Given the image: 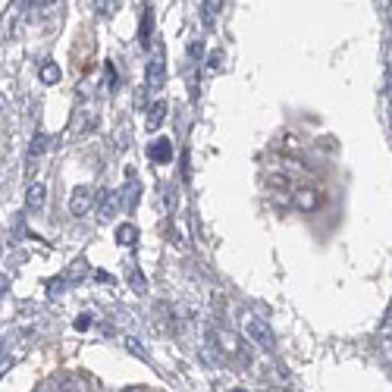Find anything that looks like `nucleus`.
I'll list each match as a JSON object with an SVG mask.
<instances>
[{
    "mask_svg": "<svg viewBox=\"0 0 392 392\" xmlns=\"http://www.w3.org/2000/svg\"><path fill=\"white\" fill-rule=\"evenodd\" d=\"M245 330H248V336H251V342H254V345H261V348H267V352H273V348H277V336H273V330H270V324H267V320L245 317Z\"/></svg>",
    "mask_w": 392,
    "mask_h": 392,
    "instance_id": "obj_1",
    "label": "nucleus"
},
{
    "mask_svg": "<svg viewBox=\"0 0 392 392\" xmlns=\"http://www.w3.org/2000/svg\"><path fill=\"white\" fill-rule=\"evenodd\" d=\"M91 204H95V192L85 189V185H79V189L73 192V198H69V210H73V216H88Z\"/></svg>",
    "mask_w": 392,
    "mask_h": 392,
    "instance_id": "obj_2",
    "label": "nucleus"
},
{
    "mask_svg": "<svg viewBox=\"0 0 392 392\" xmlns=\"http://www.w3.org/2000/svg\"><path fill=\"white\" fill-rule=\"evenodd\" d=\"M163 79H167V66H163V50H157L154 57H151L148 63V88L157 91L163 85Z\"/></svg>",
    "mask_w": 392,
    "mask_h": 392,
    "instance_id": "obj_3",
    "label": "nucleus"
},
{
    "mask_svg": "<svg viewBox=\"0 0 392 392\" xmlns=\"http://www.w3.org/2000/svg\"><path fill=\"white\" fill-rule=\"evenodd\" d=\"M44 201H48V189H44L41 183H32V185H28V189H26V207L38 214V210L44 207Z\"/></svg>",
    "mask_w": 392,
    "mask_h": 392,
    "instance_id": "obj_4",
    "label": "nucleus"
},
{
    "mask_svg": "<svg viewBox=\"0 0 392 392\" xmlns=\"http://www.w3.org/2000/svg\"><path fill=\"white\" fill-rule=\"evenodd\" d=\"M163 120H167V101H154L151 104V110H148V122H144L148 132H157Z\"/></svg>",
    "mask_w": 392,
    "mask_h": 392,
    "instance_id": "obj_5",
    "label": "nucleus"
},
{
    "mask_svg": "<svg viewBox=\"0 0 392 392\" xmlns=\"http://www.w3.org/2000/svg\"><path fill=\"white\" fill-rule=\"evenodd\" d=\"M216 339H220V348H223V352H230V355L239 352V336H236V333L220 330V333H216Z\"/></svg>",
    "mask_w": 392,
    "mask_h": 392,
    "instance_id": "obj_6",
    "label": "nucleus"
},
{
    "mask_svg": "<svg viewBox=\"0 0 392 392\" xmlns=\"http://www.w3.org/2000/svg\"><path fill=\"white\" fill-rule=\"evenodd\" d=\"M151 157H154V160H163V163H167L169 157H173V144H169L167 138L154 142V144H151Z\"/></svg>",
    "mask_w": 392,
    "mask_h": 392,
    "instance_id": "obj_7",
    "label": "nucleus"
},
{
    "mask_svg": "<svg viewBox=\"0 0 392 392\" xmlns=\"http://www.w3.org/2000/svg\"><path fill=\"white\" fill-rule=\"evenodd\" d=\"M41 82H44V85H54V82H60V66H57V63H44V66H41Z\"/></svg>",
    "mask_w": 392,
    "mask_h": 392,
    "instance_id": "obj_8",
    "label": "nucleus"
},
{
    "mask_svg": "<svg viewBox=\"0 0 392 392\" xmlns=\"http://www.w3.org/2000/svg\"><path fill=\"white\" fill-rule=\"evenodd\" d=\"M220 7H223V0H204V7H201L204 22H214L216 13H220Z\"/></svg>",
    "mask_w": 392,
    "mask_h": 392,
    "instance_id": "obj_9",
    "label": "nucleus"
},
{
    "mask_svg": "<svg viewBox=\"0 0 392 392\" xmlns=\"http://www.w3.org/2000/svg\"><path fill=\"white\" fill-rule=\"evenodd\" d=\"M151 10H144V19H142V32H138V38H142V44H148V35H151V26H154V19H151Z\"/></svg>",
    "mask_w": 392,
    "mask_h": 392,
    "instance_id": "obj_10",
    "label": "nucleus"
},
{
    "mask_svg": "<svg viewBox=\"0 0 392 392\" xmlns=\"http://www.w3.org/2000/svg\"><path fill=\"white\" fill-rule=\"evenodd\" d=\"M298 204H301L304 210H308V207H314V204H317V195H314V192H308V189H304L301 195H298Z\"/></svg>",
    "mask_w": 392,
    "mask_h": 392,
    "instance_id": "obj_11",
    "label": "nucleus"
},
{
    "mask_svg": "<svg viewBox=\"0 0 392 392\" xmlns=\"http://www.w3.org/2000/svg\"><path fill=\"white\" fill-rule=\"evenodd\" d=\"M136 236V230H132V226H120V230H116V239H120L122 245H129V239Z\"/></svg>",
    "mask_w": 392,
    "mask_h": 392,
    "instance_id": "obj_12",
    "label": "nucleus"
},
{
    "mask_svg": "<svg viewBox=\"0 0 392 392\" xmlns=\"http://www.w3.org/2000/svg\"><path fill=\"white\" fill-rule=\"evenodd\" d=\"M113 210H116V195H107V201H104V210H101V214H104V216H110Z\"/></svg>",
    "mask_w": 392,
    "mask_h": 392,
    "instance_id": "obj_13",
    "label": "nucleus"
},
{
    "mask_svg": "<svg viewBox=\"0 0 392 392\" xmlns=\"http://www.w3.org/2000/svg\"><path fill=\"white\" fill-rule=\"evenodd\" d=\"M95 3H97V13H110V10H113L110 0H95Z\"/></svg>",
    "mask_w": 392,
    "mask_h": 392,
    "instance_id": "obj_14",
    "label": "nucleus"
},
{
    "mask_svg": "<svg viewBox=\"0 0 392 392\" xmlns=\"http://www.w3.org/2000/svg\"><path fill=\"white\" fill-rule=\"evenodd\" d=\"M44 142H48V138H44V136H38V142L32 144V154H41V151H44Z\"/></svg>",
    "mask_w": 392,
    "mask_h": 392,
    "instance_id": "obj_15",
    "label": "nucleus"
},
{
    "mask_svg": "<svg viewBox=\"0 0 392 392\" xmlns=\"http://www.w3.org/2000/svg\"><path fill=\"white\" fill-rule=\"evenodd\" d=\"M75 326H79V330H88V326H91V317H88V314H85V317H82V320H75Z\"/></svg>",
    "mask_w": 392,
    "mask_h": 392,
    "instance_id": "obj_16",
    "label": "nucleus"
},
{
    "mask_svg": "<svg viewBox=\"0 0 392 392\" xmlns=\"http://www.w3.org/2000/svg\"><path fill=\"white\" fill-rule=\"evenodd\" d=\"M122 392H144V389H138V386H132V389H122Z\"/></svg>",
    "mask_w": 392,
    "mask_h": 392,
    "instance_id": "obj_17",
    "label": "nucleus"
},
{
    "mask_svg": "<svg viewBox=\"0 0 392 392\" xmlns=\"http://www.w3.org/2000/svg\"><path fill=\"white\" fill-rule=\"evenodd\" d=\"M3 104H7V101H3V95H0V110H3Z\"/></svg>",
    "mask_w": 392,
    "mask_h": 392,
    "instance_id": "obj_18",
    "label": "nucleus"
},
{
    "mask_svg": "<svg viewBox=\"0 0 392 392\" xmlns=\"http://www.w3.org/2000/svg\"><path fill=\"white\" fill-rule=\"evenodd\" d=\"M38 392H50V389H48V386H41V389H38Z\"/></svg>",
    "mask_w": 392,
    "mask_h": 392,
    "instance_id": "obj_19",
    "label": "nucleus"
},
{
    "mask_svg": "<svg viewBox=\"0 0 392 392\" xmlns=\"http://www.w3.org/2000/svg\"><path fill=\"white\" fill-rule=\"evenodd\" d=\"M230 392H245V389H230Z\"/></svg>",
    "mask_w": 392,
    "mask_h": 392,
    "instance_id": "obj_20",
    "label": "nucleus"
}]
</instances>
